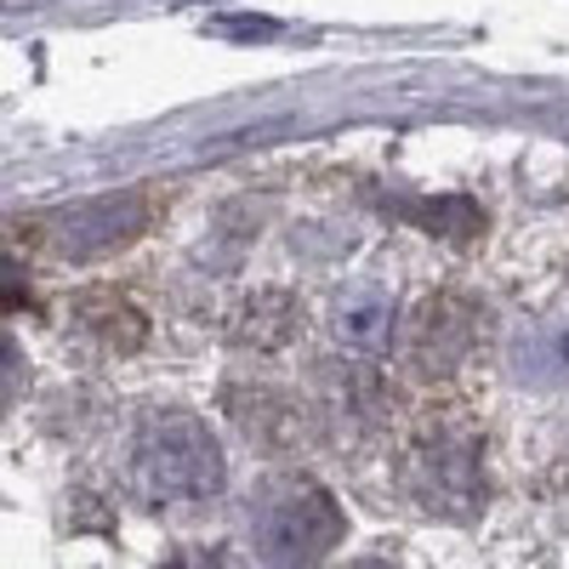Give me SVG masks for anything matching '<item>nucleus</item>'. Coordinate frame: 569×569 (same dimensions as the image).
I'll use <instances>...</instances> for the list:
<instances>
[{
    "instance_id": "nucleus-6",
    "label": "nucleus",
    "mask_w": 569,
    "mask_h": 569,
    "mask_svg": "<svg viewBox=\"0 0 569 569\" xmlns=\"http://www.w3.org/2000/svg\"><path fill=\"white\" fill-rule=\"evenodd\" d=\"M382 330H388V302L365 297V302L337 308V337H348V342H376Z\"/></svg>"
},
{
    "instance_id": "nucleus-3",
    "label": "nucleus",
    "mask_w": 569,
    "mask_h": 569,
    "mask_svg": "<svg viewBox=\"0 0 569 569\" xmlns=\"http://www.w3.org/2000/svg\"><path fill=\"white\" fill-rule=\"evenodd\" d=\"M410 496L421 512H439V518H467L485 496L479 479V450L472 445H427L410 461Z\"/></svg>"
},
{
    "instance_id": "nucleus-1",
    "label": "nucleus",
    "mask_w": 569,
    "mask_h": 569,
    "mask_svg": "<svg viewBox=\"0 0 569 569\" xmlns=\"http://www.w3.org/2000/svg\"><path fill=\"white\" fill-rule=\"evenodd\" d=\"M342 507L313 479H268L251 501V541L268 563H319L342 547Z\"/></svg>"
},
{
    "instance_id": "nucleus-4",
    "label": "nucleus",
    "mask_w": 569,
    "mask_h": 569,
    "mask_svg": "<svg viewBox=\"0 0 569 569\" xmlns=\"http://www.w3.org/2000/svg\"><path fill=\"white\" fill-rule=\"evenodd\" d=\"M142 194H114V200H91V206H74L52 222V251L58 257H103L114 246H126L131 233L142 228Z\"/></svg>"
},
{
    "instance_id": "nucleus-7",
    "label": "nucleus",
    "mask_w": 569,
    "mask_h": 569,
    "mask_svg": "<svg viewBox=\"0 0 569 569\" xmlns=\"http://www.w3.org/2000/svg\"><path fill=\"white\" fill-rule=\"evenodd\" d=\"M222 29L228 34H273V23H262V18H228Z\"/></svg>"
},
{
    "instance_id": "nucleus-5",
    "label": "nucleus",
    "mask_w": 569,
    "mask_h": 569,
    "mask_svg": "<svg viewBox=\"0 0 569 569\" xmlns=\"http://www.w3.org/2000/svg\"><path fill=\"white\" fill-rule=\"evenodd\" d=\"M541 365H552L547 376H569V330H547L530 348H518V376H541Z\"/></svg>"
},
{
    "instance_id": "nucleus-2",
    "label": "nucleus",
    "mask_w": 569,
    "mask_h": 569,
    "mask_svg": "<svg viewBox=\"0 0 569 569\" xmlns=\"http://www.w3.org/2000/svg\"><path fill=\"white\" fill-rule=\"evenodd\" d=\"M137 479L160 501H206L222 490V445L200 416H160L137 439Z\"/></svg>"
}]
</instances>
